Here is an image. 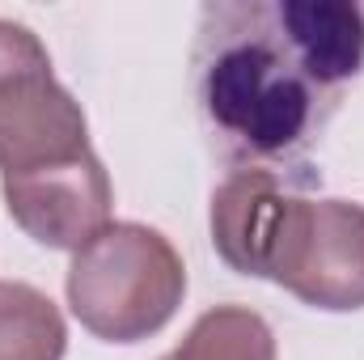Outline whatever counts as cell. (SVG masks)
<instances>
[{"instance_id": "obj_1", "label": "cell", "mask_w": 364, "mask_h": 360, "mask_svg": "<svg viewBox=\"0 0 364 360\" xmlns=\"http://www.w3.org/2000/svg\"><path fill=\"white\" fill-rule=\"evenodd\" d=\"M195 106L233 170H305L348 85L364 73V4L216 0L191 51Z\"/></svg>"}, {"instance_id": "obj_2", "label": "cell", "mask_w": 364, "mask_h": 360, "mask_svg": "<svg viewBox=\"0 0 364 360\" xmlns=\"http://www.w3.org/2000/svg\"><path fill=\"white\" fill-rule=\"evenodd\" d=\"M68 309L106 344H140L170 327L186 297V268L174 242L140 221H114L73 255Z\"/></svg>"}, {"instance_id": "obj_3", "label": "cell", "mask_w": 364, "mask_h": 360, "mask_svg": "<svg viewBox=\"0 0 364 360\" xmlns=\"http://www.w3.org/2000/svg\"><path fill=\"white\" fill-rule=\"evenodd\" d=\"M90 149V123L51 73V55L21 21L0 17V174Z\"/></svg>"}, {"instance_id": "obj_4", "label": "cell", "mask_w": 364, "mask_h": 360, "mask_svg": "<svg viewBox=\"0 0 364 360\" xmlns=\"http://www.w3.org/2000/svg\"><path fill=\"white\" fill-rule=\"evenodd\" d=\"M272 284L288 288L296 301L331 314L364 309V208L348 199L301 195Z\"/></svg>"}, {"instance_id": "obj_5", "label": "cell", "mask_w": 364, "mask_h": 360, "mask_svg": "<svg viewBox=\"0 0 364 360\" xmlns=\"http://www.w3.org/2000/svg\"><path fill=\"white\" fill-rule=\"evenodd\" d=\"M0 195L17 229L47 250L77 255L102 229L114 225V186L93 149L34 170L0 174Z\"/></svg>"}, {"instance_id": "obj_6", "label": "cell", "mask_w": 364, "mask_h": 360, "mask_svg": "<svg viewBox=\"0 0 364 360\" xmlns=\"http://www.w3.org/2000/svg\"><path fill=\"white\" fill-rule=\"evenodd\" d=\"M314 174H288V170H233L212 191V246L216 255L255 280H272L288 221L305 195V182Z\"/></svg>"}, {"instance_id": "obj_7", "label": "cell", "mask_w": 364, "mask_h": 360, "mask_svg": "<svg viewBox=\"0 0 364 360\" xmlns=\"http://www.w3.org/2000/svg\"><path fill=\"white\" fill-rule=\"evenodd\" d=\"M64 352L60 305L26 280H0V360H64Z\"/></svg>"}, {"instance_id": "obj_8", "label": "cell", "mask_w": 364, "mask_h": 360, "mask_svg": "<svg viewBox=\"0 0 364 360\" xmlns=\"http://www.w3.org/2000/svg\"><path fill=\"white\" fill-rule=\"evenodd\" d=\"M170 360H275V335L250 305H216L191 322Z\"/></svg>"}, {"instance_id": "obj_9", "label": "cell", "mask_w": 364, "mask_h": 360, "mask_svg": "<svg viewBox=\"0 0 364 360\" xmlns=\"http://www.w3.org/2000/svg\"><path fill=\"white\" fill-rule=\"evenodd\" d=\"M161 360H170V356H161Z\"/></svg>"}]
</instances>
